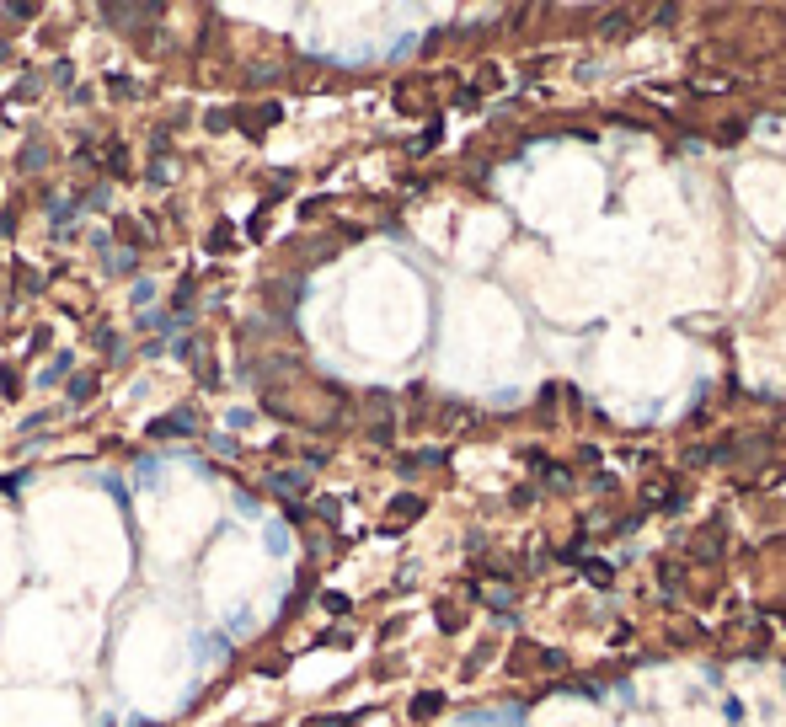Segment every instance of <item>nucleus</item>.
I'll return each mask as SVG.
<instances>
[{
  "instance_id": "nucleus-1",
  "label": "nucleus",
  "mask_w": 786,
  "mask_h": 727,
  "mask_svg": "<svg viewBox=\"0 0 786 727\" xmlns=\"http://www.w3.org/2000/svg\"><path fill=\"white\" fill-rule=\"evenodd\" d=\"M193 428H198L193 412H177V417H161V423H156V433H193Z\"/></svg>"
},
{
  "instance_id": "nucleus-2",
  "label": "nucleus",
  "mask_w": 786,
  "mask_h": 727,
  "mask_svg": "<svg viewBox=\"0 0 786 727\" xmlns=\"http://www.w3.org/2000/svg\"><path fill=\"white\" fill-rule=\"evenodd\" d=\"M439 706H444L439 695H418V701H412V717H434Z\"/></svg>"
},
{
  "instance_id": "nucleus-3",
  "label": "nucleus",
  "mask_w": 786,
  "mask_h": 727,
  "mask_svg": "<svg viewBox=\"0 0 786 727\" xmlns=\"http://www.w3.org/2000/svg\"><path fill=\"white\" fill-rule=\"evenodd\" d=\"M305 727H348V717H316V722H305Z\"/></svg>"
}]
</instances>
